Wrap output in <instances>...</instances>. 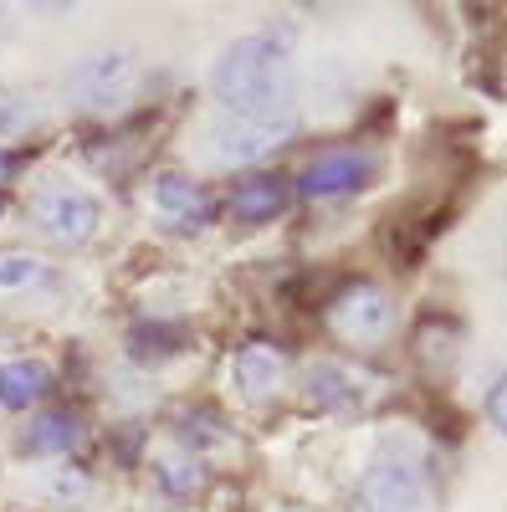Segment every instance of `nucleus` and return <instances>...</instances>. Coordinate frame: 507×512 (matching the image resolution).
<instances>
[{"instance_id":"nucleus-1","label":"nucleus","mask_w":507,"mask_h":512,"mask_svg":"<svg viewBox=\"0 0 507 512\" xmlns=\"http://www.w3.org/2000/svg\"><path fill=\"white\" fill-rule=\"evenodd\" d=\"M210 98L226 113L292 108V41L282 31H246L210 62Z\"/></svg>"},{"instance_id":"nucleus-2","label":"nucleus","mask_w":507,"mask_h":512,"mask_svg":"<svg viewBox=\"0 0 507 512\" xmlns=\"http://www.w3.org/2000/svg\"><path fill=\"white\" fill-rule=\"evenodd\" d=\"M292 134H298V113H231L226 123H216L205 134V159L210 164H251V159H267L272 149H282Z\"/></svg>"},{"instance_id":"nucleus-3","label":"nucleus","mask_w":507,"mask_h":512,"mask_svg":"<svg viewBox=\"0 0 507 512\" xmlns=\"http://www.w3.org/2000/svg\"><path fill=\"white\" fill-rule=\"evenodd\" d=\"M139 88V57L123 52V47H103V52H88L77 57V67L67 72V98L77 108H93V113H108V108H123Z\"/></svg>"},{"instance_id":"nucleus-4","label":"nucleus","mask_w":507,"mask_h":512,"mask_svg":"<svg viewBox=\"0 0 507 512\" xmlns=\"http://www.w3.org/2000/svg\"><path fill=\"white\" fill-rule=\"evenodd\" d=\"M431 492L420 482V466L400 456H379L364 482H359V507L364 512H426Z\"/></svg>"},{"instance_id":"nucleus-5","label":"nucleus","mask_w":507,"mask_h":512,"mask_svg":"<svg viewBox=\"0 0 507 512\" xmlns=\"http://www.w3.org/2000/svg\"><path fill=\"white\" fill-rule=\"evenodd\" d=\"M31 210H36V226L47 231L57 246L93 241V236H98V221H103V205H98L93 195H82V190H67V185L41 190V195L31 200Z\"/></svg>"},{"instance_id":"nucleus-6","label":"nucleus","mask_w":507,"mask_h":512,"mask_svg":"<svg viewBox=\"0 0 507 512\" xmlns=\"http://www.w3.org/2000/svg\"><path fill=\"white\" fill-rule=\"evenodd\" d=\"M374 175V159L359 149H328L318 154L303 175H298V195L303 200H333V195H354L364 190Z\"/></svg>"},{"instance_id":"nucleus-7","label":"nucleus","mask_w":507,"mask_h":512,"mask_svg":"<svg viewBox=\"0 0 507 512\" xmlns=\"http://www.w3.org/2000/svg\"><path fill=\"white\" fill-rule=\"evenodd\" d=\"M395 323V308H390V292L385 287H349L344 297L333 303V328L349 338V344H374L385 338Z\"/></svg>"},{"instance_id":"nucleus-8","label":"nucleus","mask_w":507,"mask_h":512,"mask_svg":"<svg viewBox=\"0 0 507 512\" xmlns=\"http://www.w3.org/2000/svg\"><path fill=\"white\" fill-rule=\"evenodd\" d=\"M149 200H154V210H159V221L175 226V231H185V236L205 231L210 216H216V200H210L190 175H159L154 190H149Z\"/></svg>"},{"instance_id":"nucleus-9","label":"nucleus","mask_w":507,"mask_h":512,"mask_svg":"<svg viewBox=\"0 0 507 512\" xmlns=\"http://www.w3.org/2000/svg\"><path fill=\"white\" fill-rule=\"evenodd\" d=\"M287 180L282 175H246L236 190H231V216L246 221V226H257V221H272L287 210Z\"/></svg>"},{"instance_id":"nucleus-10","label":"nucleus","mask_w":507,"mask_h":512,"mask_svg":"<svg viewBox=\"0 0 507 512\" xmlns=\"http://www.w3.org/2000/svg\"><path fill=\"white\" fill-rule=\"evenodd\" d=\"M231 374H236V390H241L246 400H267V395L282 390V359H277L272 344H246V349L236 354Z\"/></svg>"},{"instance_id":"nucleus-11","label":"nucleus","mask_w":507,"mask_h":512,"mask_svg":"<svg viewBox=\"0 0 507 512\" xmlns=\"http://www.w3.org/2000/svg\"><path fill=\"white\" fill-rule=\"evenodd\" d=\"M47 364L36 359H16V364H0V405L6 410H26L47 395Z\"/></svg>"},{"instance_id":"nucleus-12","label":"nucleus","mask_w":507,"mask_h":512,"mask_svg":"<svg viewBox=\"0 0 507 512\" xmlns=\"http://www.w3.org/2000/svg\"><path fill=\"white\" fill-rule=\"evenodd\" d=\"M354 384H359V379H354L344 364H313V369H308V395H313V405H323V410H349V405L359 400Z\"/></svg>"},{"instance_id":"nucleus-13","label":"nucleus","mask_w":507,"mask_h":512,"mask_svg":"<svg viewBox=\"0 0 507 512\" xmlns=\"http://www.w3.org/2000/svg\"><path fill=\"white\" fill-rule=\"evenodd\" d=\"M26 446H31V451H47V456L72 451V446H77V425H72V415H41V420L31 425Z\"/></svg>"},{"instance_id":"nucleus-14","label":"nucleus","mask_w":507,"mask_h":512,"mask_svg":"<svg viewBox=\"0 0 507 512\" xmlns=\"http://www.w3.org/2000/svg\"><path fill=\"white\" fill-rule=\"evenodd\" d=\"M41 282V262L31 251H6L0 256V292H16V287H31Z\"/></svg>"},{"instance_id":"nucleus-15","label":"nucleus","mask_w":507,"mask_h":512,"mask_svg":"<svg viewBox=\"0 0 507 512\" xmlns=\"http://www.w3.org/2000/svg\"><path fill=\"white\" fill-rule=\"evenodd\" d=\"M159 487H164V492H175V497L195 492V487H200L195 461H185V456H164V461H159Z\"/></svg>"},{"instance_id":"nucleus-16","label":"nucleus","mask_w":507,"mask_h":512,"mask_svg":"<svg viewBox=\"0 0 507 512\" xmlns=\"http://www.w3.org/2000/svg\"><path fill=\"white\" fill-rule=\"evenodd\" d=\"M487 415H492V425L507 436V374L492 384V395H487Z\"/></svg>"},{"instance_id":"nucleus-17","label":"nucleus","mask_w":507,"mask_h":512,"mask_svg":"<svg viewBox=\"0 0 507 512\" xmlns=\"http://www.w3.org/2000/svg\"><path fill=\"white\" fill-rule=\"evenodd\" d=\"M26 11H41V16H62V11H72V6H82V0H21Z\"/></svg>"},{"instance_id":"nucleus-18","label":"nucleus","mask_w":507,"mask_h":512,"mask_svg":"<svg viewBox=\"0 0 507 512\" xmlns=\"http://www.w3.org/2000/svg\"><path fill=\"white\" fill-rule=\"evenodd\" d=\"M11 169H16V159H11L6 149H0V180H6V175H11Z\"/></svg>"},{"instance_id":"nucleus-19","label":"nucleus","mask_w":507,"mask_h":512,"mask_svg":"<svg viewBox=\"0 0 507 512\" xmlns=\"http://www.w3.org/2000/svg\"><path fill=\"white\" fill-rule=\"evenodd\" d=\"M0 210H6V195H0Z\"/></svg>"}]
</instances>
